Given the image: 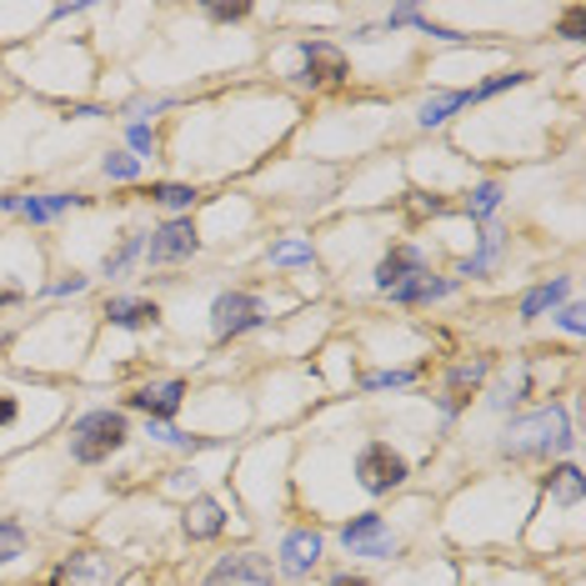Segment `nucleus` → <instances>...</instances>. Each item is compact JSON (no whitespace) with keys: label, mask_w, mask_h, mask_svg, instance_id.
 <instances>
[{"label":"nucleus","mask_w":586,"mask_h":586,"mask_svg":"<svg viewBox=\"0 0 586 586\" xmlns=\"http://www.w3.org/2000/svg\"><path fill=\"white\" fill-rule=\"evenodd\" d=\"M126 441H131V421H126V411H111V406L86 411L71 421V461H81V466L111 461Z\"/></svg>","instance_id":"obj_1"},{"label":"nucleus","mask_w":586,"mask_h":586,"mask_svg":"<svg viewBox=\"0 0 586 586\" xmlns=\"http://www.w3.org/2000/svg\"><path fill=\"white\" fill-rule=\"evenodd\" d=\"M572 446V421H566L562 406H542V411H526L506 426V456H552Z\"/></svg>","instance_id":"obj_2"},{"label":"nucleus","mask_w":586,"mask_h":586,"mask_svg":"<svg viewBox=\"0 0 586 586\" xmlns=\"http://www.w3.org/2000/svg\"><path fill=\"white\" fill-rule=\"evenodd\" d=\"M411 476V466H406L401 451H391V441H366L361 451H356V486L371 496H386L396 491V486Z\"/></svg>","instance_id":"obj_3"},{"label":"nucleus","mask_w":586,"mask_h":586,"mask_svg":"<svg viewBox=\"0 0 586 586\" xmlns=\"http://www.w3.org/2000/svg\"><path fill=\"white\" fill-rule=\"evenodd\" d=\"M266 301L251 291H221L211 301V331L221 336V341H236V336L256 331V326H266Z\"/></svg>","instance_id":"obj_4"},{"label":"nucleus","mask_w":586,"mask_h":586,"mask_svg":"<svg viewBox=\"0 0 586 586\" xmlns=\"http://www.w3.org/2000/svg\"><path fill=\"white\" fill-rule=\"evenodd\" d=\"M341 546L351 556H366V562H391V556L401 552V536L386 526V516L366 511V516H356V522L341 526Z\"/></svg>","instance_id":"obj_5"},{"label":"nucleus","mask_w":586,"mask_h":586,"mask_svg":"<svg viewBox=\"0 0 586 586\" xmlns=\"http://www.w3.org/2000/svg\"><path fill=\"white\" fill-rule=\"evenodd\" d=\"M196 251H201V231L191 226V216H176V221L156 226L141 256H146L151 266H171V261H191Z\"/></svg>","instance_id":"obj_6"},{"label":"nucleus","mask_w":586,"mask_h":586,"mask_svg":"<svg viewBox=\"0 0 586 586\" xmlns=\"http://www.w3.org/2000/svg\"><path fill=\"white\" fill-rule=\"evenodd\" d=\"M296 56H301V71H296V81L301 86H341L346 76H351L346 51L341 46H331V41H301L296 46Z\"/></svg>","instance_id":"obj_7"},{"label":"nucleus","mask_w":586,"mask_h":586,"mask_svg":"<svg viewBox=\"0 0 586 586\" xmlns=\"http://www.w3.org/2000/svg\"><path fill=\"white\" fill-rule=\"evenodd\" d=\"M181 401H186V381L181 376H166V381H146V386H136L131 396H126V406L131 411H141L146 421H156V426H166L176 411H181Z\"/></svg>","instance_id":"obj_8"},{"label":"nucleus","mask_w":586,"mask_h":586,"mask_svg":"<svg viewBox=\"0 0 586 586\" xmlns=\"http://www.w3.org/2000/svg\"><path fill=\"white\" fill-rule=\"evenodd\" d=\"M271 582H276V566L261 552H236L211 566V586H271Z\"/></svg>","instance_id":"obj_9"},{"label":"nucleus","mask_w":586,"mask_h":586,"mask_svg":"<svg viewBox=\"0 0 586 586\" xmlns=\"http://www.w3.org/2000/svg\"><path fill=\"white\" fill-rule=\"evenodd\" d=\"M101 316L116 331H151V326L161 321V306L146 301V296H111V301L101 306Z\"/></svg>","instance_id":"obj_10"},{"label":"nucleus","mask_w":586,"mask_h":586,"mask_svg":"<svg viewBox=\"0 0 586 586\" xmlns=\"http://www.w3.org/2000/svg\"><path fill=\"white\" fill-rule=\"evenodd\" d=\"M106 576H111V562L101 552H76L51 572V586H106Z\"/></svg>","instance_id":"obj_11"},{"label":"nucleus","mask_w":586,"mask_h":586,"mask_svg":"<svg viewBox=\"0 0 586 586\" xmlns=\"http://www.w3.org/2000/svg\"><path fill=\"white\" fill-rule=\"evenodd\" d=\"M416 271H426V251L421 246H391L376 266V291H396L401 281H411Z\"/></svg>","instance_id":"obj_12"},{"label":"nucleus","mask_w":586,"mask_h":586,"mask_svg":"<svg viewBox=\"0 0 586 586\" xmlns=\"http://www.w3.org/2000/svg\"><path fill=\"white\" fill-rule=\"evenodd\" d=\"M321 536L316 532H291L281 542V576H311L316 562H321Z\"/></svg>","instance_id":"obj_13"},{"label":"nucleus","mask_w":586,"mask_h":586,"mask_svg":"<svg viewBox=\"0 0 586 586\" xmlns=\"http://www.w3.org/2000/svg\"><path fill=\"white\" fill-rule=\"evenodd\" d=\"M181 526H186V536H191V542H216V536L226 532V506L211 501V496H196V501L186 506Z\"/></svg>","instance_id":"obj_14"},{"label":"nucleus","mask_w":586,"mask_h":586,"mask_svg":"<svg viewBox=\"0 0 586 586\" xmlns=\"http://www.w3.org/2000/svg\"><path fill=\"white\" fill-rule=\"evenodd\" d=\"M456 291L451 276H431V271H416L411 281H401L396 291H386L396 306H421V301H446Z\"/></svg>","instance_id":"obj_15"},{"label":"nucleus","mask_w":586,"mask_h":586,"mask_svg":"<svg viewBox=\"0 0 586 586\" xmlns=\"http://www.w3.org/2000/svg\"><path fill=\"white\" fill-rule=\"evenodd\" d=\"M71 206H86V196H66V191H51V196H16L11 211L26 216L31 226H46V221H56L61 211H71Z\"/></svg>","instance_id":"obj_16"},{"label":"nucleus","mask_w":586,"mask_h":586,"mask_svg":"<svg viewBox=\"0 0 586 586\" xmlns=\"http://www.w3.org/2000/svg\"><path fill=\"white\" fill-rule=\"evenodd\" d=\"M572 296V276H552V281H542V286H532V291L522 296V321H536V316H546V311H556V306Z\"/></svg>","instance_id":"obj_17"},{"label":"nucleus","mask_w":586,"mask_h":586,"mask_svg":"<svg viewBox=\"0 0 586 586\" xmlns=\"http://www.w3.org/2000/svg\"><path fill=\"white\" fill-rule=\"evenodd\" d=\"M486 371H491V361H466V366H456L451 371V391L441 396V411H461L471 396L466 391H476V386L486 381Z\"/></svg>","instance_id":"obj_18"},{"label":"nucleus","mask_w":586,"mask_h":586,"mask_svg":"<svg viewBox=\"0 0 586 586\" xmlns=\"http://www.w3.org/2000/svg\"><path fill=\"white\" fill-rule=\"evenodd\" d=\"M466 106H471V91H441V96H431V101L421 106V116H416V121L431 131V126H446L456 111H466Z\"/></svg>","instance_id":"obj_19"},{"label":"nucleus","mask_w":586,"mask_h":586,"mask_svg":"<svg viewBox=\"0 0 586 586\" xmlns=\"http://www.w3.org/2000/svg\"><path fill=\"white\" fill-rule=\"evenodd\" d=\"M501 251H506V236H501V231H486L481 246H476V251L466 256L461 266H456V276H486L496 261H501Z\"/></svg>","instance_id":"obj_20"},{"label":"nucleus","mask_w":586,"mask_h":586,"mask_svg":"<svg viewBox=\"0 0 586 586\" xmlns=\"http://www.w3.org/2000/svg\"><path fill=\"white\" fill-rule=\"evenodd\" d=\"M546 496H556V501L576 506V501H582V471H576L572 461H566V466H556V471L546 476Z\"/></svg>","instance_id":"obj_21"},{"label":"nucleus","mask_w":586,"mask_h":586,"mask_svg":"<svg viewBox=\"0 0 586 586\" xmlns=\"http://www.w3.org/2000/svg\"><path fill=\"white\" fill-rule=\"evenodd\" d=\"M151 201L161 206V211H191L196 191H191V186H181V181H156L151 186Z\"/></svg>","instance_id":"obj_22"},{"label":"nucleus","mask_w":586,"mask_h":586,"mask_svg":"<svg viewBox=\"0 0 586 586\" xmlns=\"http://www.w3.org/2000/svg\"><path fill=\"white\" fill-rule=\"evenodd\" d=\"M496 206H501V186H496V181L471 186V196H466V216H471V221H486Z\"/></svg>","instance_id":"obj_23"},{"label":"nucleus","mask_w":586,"mask_h":586,"mask_svg":"<svg viewBox=\"0 0 586 586\" xmlns=\"http://www.w3.org/2000/svg\"><path fill=\"white\" fill-rule=\"evenodd\" d=\"M26 546H31V536H26V526L16 522H0V566L16 562V556H26Z\"/></svg>","instance_id":"obj_24"},{"label":"nucleus","mask_w":586,"mask_h":586,"mask_svg":"<svg viewBox=\"0 0 586 586\" xmlns=\"http://www.w3.org/2000/svg\"><path fill=\"white\" fill-rule=\"evenodd\" d=\"M141 251H146V236H136V231H131V236L121 241V251H111V256H106V266H101V271H106V276H121L126 266H131Z\"/></svg>","instance_id":"obj_25"},{"label":"nucleus","mask_w":586,"mask_h":586,"mask_svg":"<svg viewBox=\"0 0 586 586\" xmlns=\"http://www.w3.org/2000/svg\"><path fill=\"white\" fill-rule=\"evenodd\" d=\"M266 261H271V266H306V261H311V246H306V241H281V246H271Z\"/></svg>","instance_id":"obj_26"},{"label":"nucleus","mask_w":586,"mask_h":586,"mask_svg":"<svg viewBox=\"0 0 586 586\" xmlns=\"http://www.w3.org/2000/svg\"><path fill=\"white\" fill-rule=\"evenodd\" d=\"M126 146L136 151V161L156 156V136H151V126H146V121H131V126H126Z\"/></svg>","instance_id":"obj_27"},{"label":"nucleus","mask_w":586,"mask_h":586,"mask_svg":"<svg viewBox=\"0 0 586 586\" xmlns=\"http://www.w3.org/2000/svg\"><path fill=\"white\" fill-rule=\"evenodd\" d=\"M416 381V371H371L366 376V391H401V386H411Z\"/></svg>","instance_id":"obj_28"},{"label":"nucleus","mask_w":586,"mask_h":586,"mask_svg":"<svg viewBox=\"0 0 586 586\" xmlns=\"http://www.w3.org/2000/svg\"><path fill=\"white\" fill-rule=\"evenodd\" d=\"M101 171L111 176V181H136V176H141V161H136V156H106Z\"/></svg>","instance_id":"obj_29"},{"label":"nucleus","mask_w":586,"mask_h":586,"mask_svg":"<svg viewBox=\"0 0 586 586\" xmlns=\"http://www.w3.org/2000/svg\"><path fill=\"white\" fill-rule=\"evenodd\" d=\"M532 76H522V71H511V76H491V81H481L471 91V101H486V96H496V91H511V86H526Z\"/></svg>","instance_id":"obj_30"},{"label":"nucleus","mask_w":586,"mask_h":586,"mask_svg":"<svg viewBox=\"0 0 586 586\" xmlns=\"http://www.w3.org/2000/svg\"><path fill=\"white\" fill-rule=\"evenodd\" d=\"M406 211H411V216H416V221H421V216H441V211H446V201H441V196H426V191H411V196H406Z\"/></svg>","instance_id":"obj_31"},{"label":"nucleus","mask_w":586,"mask_h":586,"mask_svg":"<svg viewBox=\"0 0 586 586\" xmlns=\"http://www.w3.org/2000/svg\"><path fill=\"white\" fill-rule=\"evenodd\" d=\"M21 426V396L0 391V431H16Z\"/></svg>","instance_id":"obj_32"},{"label":"nucleus","mask_w":586,"mask_h":586,"mask_svg":"<svg viewBox=\"0 0 586 586\" xmlns=\"http://www.w3.org/2000/svg\"><path fill=\"white\" fill-rule=\"evenodd\" d=\"M556 326H562L566 336H582V306H562V311H556Z\"/></svg>","instance_id":"obj_33"},{"label":"nucleus","mask_w":586,"mask_h":586,"mask_svg":"<svg viewBox=\"0 0 586 586\" xmlns=\"http://www.w3.org/2000/svg\"><path fill=\"white\" fill-rule=\"evenodd\" d=\"M582 26H586V11H582V6H572V11H566V21H562L566 41H582Z\"/></svg>","instance_id":"obj_34"},{"label":"nucleus","mask_w":586,"mask_h":586,"mask_svg":"<svg viewBox=\"0 0 586 586\" xmlns=\"http://www.w3.org/2000/svg\"><path fill=\"white\" fill-rule=\"evenodd\" d=\"M246 11H251V6H206V16H211V21H221V26L226 21H241Z\"/></svg>","instance_id":"obj_35"},{"label":"nucleus","mask_w":586,"mask_h":586,"mask_svg":"<svg viewBox=\"0 0 586 586\" xmlns=\"http://www.w3.org/2000/svg\"><path fill=\"white\" fill-rule=\"evenodd\" d=\"M81 291H86V276H76V271L51 286V296H81Z\"/></svg>","instance_id":"obj_36"},{"label":"nucleus","mask_w":586,"mask_h":586,"mask_svg":"<svg viewBox=\"0 0 586 586\" xmlns=\"http://www.w3.org/2000/svg\"><path fill=\"white\" fill-rule=\"evenodd\" d=\"M326 586H371V582H366V576H356V572H341V576H331Z\"/></svg>","instance_id":"obj_37"}]
</instances>
